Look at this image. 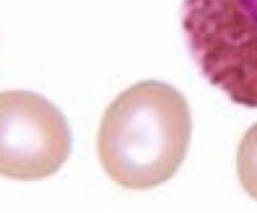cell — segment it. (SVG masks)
Instances as JSON below:
<instances>
[{
  "label": "cell",
  "mask_w": 257,
  "mask_h": 213,
  "mask_svg": "<svg viewBox=\"0 0 257 213\" xmlns=\"http://www.w3.org/2000/svg\"><path fill=\"white\" fill-rule=\"evenodd\" d=\"M190 136V109L183 94L165 83L145 80L123 91L106 109L98 155L118 185L148 190L174 177Z\"/></svg>",
  "instance_id": "1"
},
{
  "label": "cell",
  "mask_w": 257,
  "mask_h": 213,
  "mask_svg": "<svg viewBox=\"0 0 257 213\" xmlns=\"http://www.w3.org/2000/svg\"><path fill=\"white\" fill-rule=\"evenodd\" d=\"M237 172L242 187L257 200V123L245 132L239 143Z\"/></svg>",
  "instance_id": "4"
},
{
  "label": "cell",
  "mask_w": 257,
  "mask_h": 213,
  "mask_svg": "<svg viewBox=\"0 0 257 213\" xmlns=\"http://www.w3.org/2000/svg\"><path fill=\"white\" fill-rule=\"evenodd\" d=\"M72 148L69 124L55 104L25 90L0 97V170L17 180L55 174Z\"/></svg>",
  "instance_id": "3"
},
{
  "label": "cell",
  "mask_w": 257,
  "mask_h": 213,
  "mask_svg": "<svg viewBox=\"0 0 257 213\" xmlns=\"http://www.w3.org/2000/svg\"><path fill=\"white\" fill-rule=\"evenodd\" d=\"M182 26L205 79L257 109V0H184Z\"/></svg>",
  "instance_id": "2"
}]
</instances>
